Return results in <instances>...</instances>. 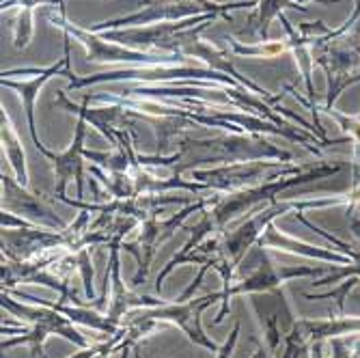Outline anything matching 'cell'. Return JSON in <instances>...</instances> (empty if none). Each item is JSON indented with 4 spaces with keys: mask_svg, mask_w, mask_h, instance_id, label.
Here are the masks:
<instances>
[{
    "mask_svg": "<svg viewBox=\"0 0 360 358\" xmlns=\"http://www.w3.org/2000/svg\"><path fill=\"white\" fill-rule=\"evenodd\" d=\"M240 331H242V324L236 321V326L231 331V335L226 337V341L220 345V350L216 352V358H233V352H236V345H238V339H240Z\"/></svg>",
    "mask_w": 360,
    "mask_h": 358,
    "instance_id": "obj_24",
    "label": "cell"
},
{
    "mask_svg": "<svg viewBox=\"0 0 360 358\" xmlns=\"http://www.w3.org/2000/svg\"><path fill=\"white\" fill-rule=\"evenodd\" d=\"M0 136H3V149L7 153L9 165L15 173V179L22 186H28V169H26V153L22 147V141L15 132V125L9 117V113L3 106V113H0Z\"/></svg>",
    "mask_w": 360,
    "mask_h": 358,
    "instance_id": "obj_16",
    "label": "cell"
},
{
    "mask_svg": "<svg viewBox=\"0 0 360 358\" xmlns=\"http://www.w3.org/2000/svg\"><path fill=\"white\" fill-rule=\"evenodd\" d=\"M141 7H145V9L123 15V18L93 24L89 30L106 32V30H117V28H125V26H145L151 22H181V20H188L194 15L212 13L205 7L196 5L194 0H143Z\"/></svg>",
    "mask_w": 360,
    "mask_h": 358,
    "instance_id": "obj_11",
    "label": "cell"
},
{
    "mask_svg": "<svg viewBox=\"0 0 360 358\" xmlns=\"http://www.w3.org/2000/svg\"><path fill=\"white\" fill-rule=\"evenodd\" d=\"M220 300V291L216 294H207L203 298H190L186 302H165L160 307H151V309H139L149 321L153 324H171V326H177L194 345H201L205 350L218 352L220 345L216 341H212L205 331H203V324H201V315Z\"/></svg>",
    "mask_w": 360,
    "mask_h": 358,
    "instance_id": "obj_8",
    "label": "cell"
},
{
    "mask_svg": "<svg viewBox=\"0 0 360 358\" xmlns=\"http://www.w3.org/2000/svg\"><path fill=\"white\" fill-rule=\"evenodd\" d=\"M285 350L281 358H309V337L300 328L298 321H293L291 331L283 337Z\"/></svg>",
    "mask_w": 360,
    "mask_h": 358,
    "instance_id": "obj_19",
    "label": "cell"
},
{
    "mask_svg": "<svg viewBox=\"0 0 360 358\" xmlns=\"http://www.w3.org/2000/svg\"><path fill=\"white\" fill-rule=\"evenodd\" d=\"M261 248H276V250H287V252H300V255H309V257H321V259H328V262H345V257H339V255H333V252H326V250H319V248H313L304 242H298L289 236H283L281 231H276L274 226L270 224L264 238L259 240Z\"/></svg>",
    "mask_w": 360,
    "mask_h": 358,
    "instance_id": "obj_17",
    "label": "cell"
},
{
    "mask_svg": "<svg viewBox=\"0 0 360 358\" xmlns=\"http://www.w3.org/2000/svg\"><path fill=\"white\" fill-rule=\"evenodd\" d=\"M252 358H272V356H270V352H268V350H264V345H259V347H257V352L252 354Z\"/></svg>",
    "mask_w": 360,
    "mask_h": 358,
    "instance_id": "obj_25",
    "label": "cell"
},
{
    "mask_svg": "<svg viewBox=\"0 0 360 358\" xmlns=\"http://www.w3.org/2000/svg\"><path fill=\"white\" fill-rule=\"evenodd\" d=\"M309 341L317 343L321 339L345 335V333H358L360 319H330V321H298Z\"/></svg>",
    "mask_w": 360,
    "mask_h": 358,
    "instance_id": "obj_18",
    "label": "cell"
},
{
    "mask_svg": "<svg viewBox=\"0 0 360 358\" xmlns=\"http://www.w3.org/2000/svg\"><path fill=\"white\" fill-rule=\"evenodd\" d=\"M311 352H313V358H321V343L317 341V343L313 345V350H311Z\"/></svg>",
    "mask_w": 360,
    "mask_h": 358,
    "instance_id": "obj_26",
    "label": "cell"
},
{
    "mask_svg": "<svg viewBox=\"0 0 360 358\" xmlns=\"http://www.w3.org/2000/svg\"><path fill=\"white\" fill-rule=\"evenodd\" d=\"M285 9H298L302 13H307L304 7L291 3V0H257L255 11L248 15L246 20V28L244 35L252 37L255 44H266L268 41V30H270V22L274 18H281Z\"/></svg>",
    "mask_w": 360,
    "mask_h": 358,
    "instance_id": "obj_15",
    "label": "cell"
},
{
    "mask_svg": "<svg viewBox=\"0 0 360 358\" xmlns=\"http://www.w3.org/2000/svg\"><path fill=\"white\" fill-rule=\"evenodd\" d=\"M123 246V238H115L108 248H110V255H108V268L106 272H110V300L106 305V315L110 321H115L117 326H121V321L125 315H129L132 311H139V309H151V307H160L165 305V300H155V298H149V296H139L134 294L132 289H127L125 283L121 281V264H119V248Z\"/></svg>",
    "mask_w": 360,
    "mask_h": 358,
    "instance_id": "obj_13",
    "label": "cell"
},
{
    "mask_svg": "<svg viewBox=\"0 0 360 358\" xmlns=\"http://www.w3.org/2000/svg\"><path fill=\"white\" fill-rule=\"evenodd\" d=\"M0 3H3V0H0Z\"/></svg>",
    "mask_w": 360,
    "mask_h": 358,
    "instance_id": "obj_28",
    "label": "cell"
},
{
    "mask_svg": "<svg viewBox=\"0 0 360 358\" xmlns=\"http://www.w3.org/2000/svg\"><path fill=\"white\" fill-rule=\"evenodd\" d=\"M218 82L222 87H236L244 89L236 78L229 74H222L218 70H210L205 65H153V68H123L102 74L91 76H78L74 74L70 78V89H84L91 84L102 82H151V84H181V82Z\"/></svg>",
    "mask_w": 360,
    "mask_h": 358,
    "instance_id": "obj_3",
    "label": "cell"
},
{
    "mask_svg": "<svg viewBox=\"0 0 360 358\" xmlns=\"http://www.w3.org/2000/svg\"><path fill=\"white\" fill-rule=\"evenodd\" d=\"M177 145L181 151V162L175 167V173H184L188 169L194 171L199 165H210V162H252V160H291V155L264 139V134L244 132V134H216L207 139H196L188 132L179 134Z\"/></svg>",
    "mask_w": 360,
    "mask_h": 358,
    "instance_id": "obj_1",
    "label": "cell"
},
{
    "mask_svg": "<svg viewBox=\"0 0 360 358\" xmlns=\"http://www.w3.org/2000/svg\"><path fill=\"white\" fill-rule=\"evenodd\" d=\"M229 46H231V50L236 54H244V56H261V58H272L281 52H285V46L281 41H274V44H252V46H244L236 39L229 37L226 39Z\"/></svg>",
    "mask_w": 360,
    "mask_h": 358,
    "instance_id": "obj_21",
    "label": "cell"
},
{
    "mask_svg": "<svg viewBox=\"0 0 360 358\" xmlns=\"http://www.w3.org/2000/svg\"><path fill=\"white\" fill-rule=\"evenodd\" d=\"M70 60H72V37L65 35V46H63V58L60 63L56 65H50V68H18V70H3V78H0V84L7 87V89H13L20 100L24 104V110H26V123H28V134H30V141L35 145V149L44 155V151L48 149L39 136H37V123H35V102L39 97V91L41 87L50 80V78H72L74 72L70 68Z\"/></svg>",
    "mask_w": 360,
    "mask_h": 358,
    "instance_id": "obj_5",
    "label": "cell"
},
{
    "mask_svg": "<svg viewBox=\"0 0 360 358\" xmlns=\"http://www.w3.org/2000/svg\"><path fill=\"white\" fill-rule=\"evenodd\" d=\"M48 22L60 28L65 35H70L86 50L89 63H119V65H132V68H153V65H192L188 56L169 54V52H145L134 50L115 41H106L100 32H93L89 28L72 24L60 13H48Z\"/></svg>",
    "mask_w": 360,
    "mask_h": 358,
    "instance_id": "obj_4",
    "label": "cell"
},
{
    "mask_svg": "<svg viewBox=\"0 0 360 358\" xmlns=\"http://www.w3.org/2000/svg\"><path fill=\"white\" fill-rule=\"evenodd\" d=\"M86 127L89 121L84 117H78L76 129H74V139L70 147L65 151H52L46 149L44 158L50 162V167L56 177V190L54 197H68V186L76 181V197L82 201L84 199V139H86Z\"/></svg>",
    "mask_w": 360,
    "mask_h": 358,
    "instance_id": "obj_10",
    "label": "cell"
},
{
    "mask_svg": "<svg viewBox=\"0 0 360 358\" xmlns=\"http://www.w3.org/2000/svg\"><path fill=\"white\" fill-rule=\"evenodd\" d=\"M291 3L300 5V3H309V0H291ZM315 3H339V0H315Z\"/></svg>",
    "mask_w": 360,
    "mask_h": 358,
    "instance_id": "obj_27",
    "label": "cell"
},
{
    "mask_svg": "<svg viewBox=\"0 0 360 358\" xmlns=\"http://www.w3.org/2000/svg\"><path fill=\"white\" fill-rule=\"evenodd\" d=\"M214 201H216V197H201V199H196L194 203H190L186 210H181V212L169 216V218H158V216L149 218V220H145L141 224V234H139V240L134 244H125L123 242V248L129 255H134L136 266H139V270H136V274L132 279V287L145 285L158 248L175 236V231L184 224V220L192 212H205V210H210L214 205Z\"/></svg>",
    "mask_w": 360,
    "mask_h": 358,
    "instance_id": "obj_6",
    "label": "cell"
},
{
    "mask_svg": "<svg viewBox=\"0 0 360 358\" xmlns=\"http://www.w3.org/2000/svg\"><path fill=\"white\" fill-rule=\"evenodd\" d=\"M0 186H3V210L11 212L24 220H30L35 224L48 226V229H58L63 231L65 220L39 197V194H32L26 190V186H22L18 179L9 177V175H0Z\"/></svg>",
    "mask_w": 360,
    "mask_h": 358,
    "instance_id": "obj_12",
    "label": "cell"
},
{
    "mask_svg": "<svg viewBox=\"0 0 360 358\" xmlns=\"http://www.w3.org/2000/svg\"><path fill=\"white\" fill-rule=\"evenodd\" d=\"M39 5H52V7H58V13L60 15H65L68 18V3L65 0H3L0 3V9H3V13L5 11H9V9H35V7H39Z\"/></svg>",
    "mask_w": 360,
    "mask_h": 358,
    "instance_id": "obj_22",
    "label": "cell"
},
{
    "mask_svg": "<svg viewBox=\"0 0 360 358\" xmlns=\"http://www.w3.org/2000/svg\"><path fill=\"white\" fill-rule=\"evenodd\" d=\"M115 345H117V341H115V337H110L106 343H97V345H89V347H80V352H76V354H72L70 358H100L104 352H115Z\"/></svg>",
    "mask_w": 360,
    "mask_h": 358,
    "instance_id": "obj_23",
    "label": "cell"
},
{
    "mask_svg": "<svg viewBox=\"0 0 360 358\" xmlns=\"http://www.w3.org/2000/svg\"><path fill=\"white\" fill-rule=\"evenodd\" d=\"M255 255H257V264L255 268L244 274L242 279L233 281L231 287H226L220 291V300H222V309L218 311L214 326H220L224 321V317L229 315V300L236 296H244V294H283V287L287 281L291 279H300V276H311V274H319V270L313 268H276L270 257L266 252V248L255 246Z\"/></svg>",
    "mask_w": 360,
    "mask_h": 358,
    "instance_id": "obj_7",
    "label": "cell"
},
{
    "mask_svg": "<svg viewBox=\"0 0 360 358\" xmlns=\"http://www.w3.org/2000/svg\"><path fill=\"white\" fill-rule=\"evenodd\" d=\"M18 296L22 300H28V302H35V305H44V307H50L58 313H63L65 317H68L70 321L74 324H80V326H86V328H93L97 333H102V335H110L115 337L119 333L121 326H117L115 321L108 319V315H102V313H97V311H91V309H84L80 305L76 307H70V305H65V302H50V300H44V298H35V296H28V294H22V291H18Z\"/></svg>",
    "mask_w": 360,
    "mask_h": 358,
    "instance_id": "obj_14",
    "label": "cell"
},
{
    "mask_svg": "<svg viewBox=\"0 0 360 358\" xmlns=\"http://www.w3.org/2000/svg\"><path fill=\"white\" fill-rule=\"evenodd\" d=\"M272 169H283V162L270 160H252V162H231L218 169H199L192 171V181H199L205 190L212 192H236L242 188H250L257 184H264V179H281L268 177L266 173Z\"/></svg>",
    "mask_w": 360,
    "mask_h": 358,
    "instance_id": "obj_9",
    "label": "cell"
},
{
    "mask_svg": "<svg viewBox=\"0 0 360 358\" xmlns=\"http://www.w3.org/2000/svg\"><path fill=\"white\" fill-rule=\"evenodd\" d=\"M32 11L35 9H20L15 26H13V48L26 50L35 35V24H32Z\"/></svg>",
    "mask_w": 360,
    "mask_h": 358,
    "instance_id": "obj_20",
    "label": "cell"
},
{
    "mask_svg": "<svg viewBox=\"0 0 360 358\" xmlns=\"http://www.w3.org/2000/svg\"><path fill=\"white\" fill-rule=\"evenodd\" d=\"M0 305H3L5 311L15 315L18 319L28 321V326H22V328L11 326V324H3L5 339H3V345H0L3 352L11 350L15 345H28L30 358H48L44 354V343L52 335L68 339L70 343H74L78 347H89L86 339L76 331L74 321H70L63 313H58L50 307H44V305L30 307V305L18 302L7 294V291H3V296H0Z\"/></svg>",
    "mask_w": 360,
    "mask_h": 358,
    "instance_id": "obj_2",
    "label": "cell"
}]
</instances>
